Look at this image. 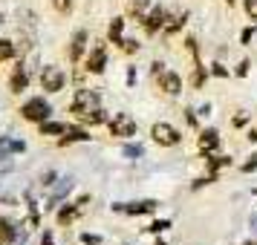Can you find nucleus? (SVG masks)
Wrapping results in <instances>:
<instances>
[{
	"label": "nucleus",
	"instance_id": "1",
	"mask_svg": "<svg viewBox=\"0 0 257 245\" xmlns=\"http://www.w3.org/2000/svg\"><path fill=\"white\" fill-rule=\"evenodd\" d=\"M70 113L78 121H84V124H101V121H107L104 110L98 107V95L93 90H78L70 104Z\"/></svg>",
	"mask_w": 257,
	"mask_h": 245
},
{
	"label": "nucleus",
	"instance_id": "2",
	"mask_svg": "<svg viewBox=\"0 0 257 245\" xmlns=\"http://www.w3.org/2000/svg\"><path fill=\"white\" fill-rule=\"evenodd\" d=\"M49 113H52V107L44 98H29V101L21 104V118L24 121H32V124H44L49 118Z\"/></svg>",
	"mask_w": 257,
	"mask_h": 245
},
{
	"label": "nucleus",
	"instance_id": "3",
	"mask_svg": "<svg viewBox=\"0 0 257 245\" xmlns=\"http://www.w3.org/2000/svg\"><path fill=\"white\" fill-rule=\"evenodd\" d=\"M64 84H67V72L61 70V67L49 64V67L41 70V90H44V93H61Z\"/></svg>",
	"mask_w": 257,
	"mask_h": 245
},
{
	"label": "nucleus",
	"instance_id": "4",
	"mask_svg": "<svg viewBox=\"0 0 257 245\" xmlns=\"http://www.w3.org/2000/svg\"><path fill=\"white\" fill-rule=\"evenodd\" d=\"M151 136H153V141L159 144V147H176L179 141H182V133L176 127H171L168 121H156L151 127Z\"/></svg>",
	"mask_w": 257,
	"mask_h": 245
},
{
	"label": "nucleus",
	"instance_id": "5",
	"mask_svg": "<svg viewBox=\"0 0 257 245\" xmlns=\"http://www.w3.org/2000/svg\"><path fill=\"white\" fill-rule=\"evenodd\" d=\"M107 127H110V136L130 139V136H136V118L127 116V113H116V116L107 121Z\"/></svg>",
	"mask_w": 257,
	"mask_h": 245
},
{
	"label": "nucleus",
	"instance_id": "6",
	"mask_svg": "<svg viewBox=\"0 0 257 245\" xmlns=\"http://www.w3.org/2000/svg\"><path fill=\"white\" fill-rule=\"evenodd\" d=\"M156 87H159L165 95H179L182 93V78H179L174 70H159L156 72Z\"/></svg>",
	"mask_w": 257,
	"mask_h": 245
},
{
	"label": "nucleus",
	"instance_id": "7",
	"mask_svg": "<svg viewBox=\"0 0 257 245\" xmlns=\"http://www.w3.org/2000/svg\"><path fill=\"white\" fill-rule=\"evenodd\" d=\"M107 67V47L104 44H98V47H93L90 52H87V58H84V70L93 72V75H101Z\"/></svg>",
	"mask_w": 257,
	"mask_h": 245
},
{
	"label": "nucleus",
	"instance_id": "8",
	"mask_svg": "<svg viewBox=\"0 0 257 245\" xmlns=\"http://www.w3.org/2000/svg\"><path fill=\"white\" fill-rule=\"evenodd\" d=\"M165 21H168V12H165L162 6H151L148 15L142 18V26H145V32H148V35H153V32L165 29Z\"/></svg>",
	"mask_w": 257,
	"mask_h": 245
},
{
	"label": "nucleus",
	"instance_id": "9",
	"mask_svg": "<svg viewBox=\"0 0 257 245\" xmlns=\"http://www.w3.org/2000/svg\"><path fill=\"white\" fill-rule=\"evenodd\" d=\"M84 52H87V32H84V29H78V32L72 35V41H70V52H67V55H70L72 64H78Z\"/></svg>",
	"mask_w": 257,
	"mask_h": 245
},
{
	"label": "nucleus",
	"instance_id": "10",
	"mask_svg": "<svg viewBox=\"0 0 257 245\" xmlns=\"http://www.w3.org/2000/svg\"><path fill=\"white\" fill-rule=\"evenodd\" d=\"M156 199H145V202H133V205H121V210L124 213H133V216H139V213H151V210H156Z\"/></svg>",
	"mask_w": 257,
	"mask_h": 245
},
{
	"label": "nucleus",
	"instance_id": "11",
	"mask_svg": "<svg viewBox=\"0 0 257 245\" xmlns=\"http://www.w3.org/2000/svg\"><path fill=\"white\" fill-rule=\"evenodd\" d=\"M26 84H29V75H26V70H24V67H15L12 78H9V90H12V93H24Z\"/></svg>",
	"mask_w": 257,
	"mask_h": 245
},
{
	"label": "nucleus",
	"instance_id": "12",
	"mask_svg": "<svg viewBox=\"0 0 257 245\" xmlns=\"http://www.w3.org/2000/svg\"><path fill=\"white\" fill-rule=\"evenodd\" d=\"M217 147H220L217 130H202L199 133V150H217Z\"/></svg>",
	"mask_w": 257,
	"mask_h": 245
},
{
	"label": "nucleus",
	"instance_id": "13",
	"mask_svg": "<svg viewBox=\"0 0 257 245\" xmlns=\"http://www.w3.org/2000/svg\"><path fill=\"white\" fill-rule=\"evenodd\" d=\"M185 26V12H174V15H168V21H165V35H174V32H179Z\"/></svg>",
	"mask_w": 257,
	"mask_h": 245
},
{
	"label": "nucleus",
	"instance_id": "14",
	"mask_svg": "<svg viewBox=\"0 0 257 245\" xmlns=\"http://www.w3.org/2000/svg\"><path fill=\"white\" fill-rule=\"evenodd\" d=\"M41 127V136H58V133H67V124L64 121H44V124H38Z\"/></svg>",
	"mask_w": 257,
	"mask_h": 245
},
{
	"label": "nucleus",
	"instance_id": "15",
	"mask_svg": "<svg viewBox=\"0 0 257 245\" xmlns=\"http://www.w3.org/2000/svg\"><path fill=\"white\" fill-rule=\"evenodd\" d=\"M121 29H124V21L121 18H113V24H110V29H107V38L113 41V44H121Z\"/></svg>",
	"mask_w": 257,
	"mask_h": 245
},
{
	"label": "nucleus",
	"instance_id": "16",
	"mask_svg": "<svg viewBox=\"0 0 257 245\" xmlns=\"http://www.w3.org/2000/svg\"><path fill=\"white\" fill-rule=\"evenodd\" d=\"M205 78H208V70L199 64V61H194V75H191V87H202L205 84Z\"/></svg>",
	"mask_w": 257,
	"mask_h": 245
},
{
	"label": "nucleus",
	"instance_id": "17",
	"mask_svg": "<svg viewBox=\"0 0 257 245\" xmlns=\"http://www.w3.org/2000/svg\"><path fill=\"white\" fill-rule=\"evenodd\" d=\"M15 242V228L6 219H0V245H9Z\"/></svg>",
	"mask_w": 257,
	"mask_h": 245
},
{
	"label": "nucleus",
	"instance_id": "18",
	"mask_svg": "<svg viewBox=\"0 0 257 245\" xmlns=\"http://www.w3.org/2000/svg\"><path fill=\"white\" fill-rule=\"evenodd\" d=\"M75 216H78V208H70V205H67V208L58 210V225H70Z\"/></svg>",
	"mask_w": 257,
	"mask_h": 245
},
{
	"label": "nucleus",
	"instance_id": "19",
	"mask_svg": "<svg viewBox=\"0 0 257 245\" xmlns=\"http://www.w3.org/2000/svg\"><path fill=\"white\" fill-rule=\"evenodd\" d=\"M15 58V44L12 41H0V64Z\"/></svg>",
	"mask_w": 257,
	"mask_h": 245
},
{
	"label": "nucleus",
	"instance_id": "20",
	"mask_svg": "<svg viewBox=\"0 0 257 245\" xmlns=\"http://www.w3.org/2000/svg\"><path fill=\"white\" fill-rule=\"evenodd\" d=\"M87 139H90V136H87L84 130H75V133H70L67 139H61L58 144H72V141H87Z\"/></svg>",
	"mask_w": 257,
	"mask_h": 245
},
{
	"label": "nucleus",
	"instance_id": "21",
	"mask_svg": "<svg viewBox=\"0 0 257 245\" xmlns=\"http://www.w3.org/2000/svg\"><path fill=\"white\" fill-rule=\"evenodd\" d=\"M52 6H55L58 15H70L72 12V0H52Z\"/></svg>",
	"mask_w": 257,
	"mask_h": 245
},
{
	"label": "nucleus",
	"instance_id": "22",
	"mask_svg": "<svg viewBox=\"0 0 257 245\" xmlns=\"http://www.w3.org/2000/svg\"><path fill=\"white\" fill-rule=\"evenodd\" d=\"M243 12L251 18V21H257V0H243Z\"/></svg>",
	"mask_w": 257,
	"mask_h": 245
},
{
	"label": "nucleus",
	"instance_id": "23",
	"mask_svg": "<svg viewBox=\"0 0 257 245\" xmlns=\"http://www.w3.org/2000/svg\"><path fill=\"white\" fill-rule=\"evenodd\" d=\"M118 47L124 49L127 55H130V52H139V44H136V41H124V38H121V44H118Z\"/></svg>",
	"mask_w": 257,
	"mask_h": 245
},
{
	"label": "nucleus",
	"instance_id": "24",
	"mask_svg": "<svg viewBox=\"0 0 257 245\" xmlns=\"http://www.w3.org/2000/svg\"><path fill=\"white\" fill-rule=\"evenodd\" d=\"M222 164H231V159H222V156H217V159H211L208 167L211 170H217V167H222Z\"/></svg>",
	"mask_w": 257,
	"mask_h": 245
},
{
	"label": "nucleus",
	"instance_id": "25",
	"mask_svg": "<svg viewBox=\"0 0 257 245\" xmlns=\"http://www.w3.org/2000/svg\"><path fill=\"white\" fill-rule=\"evenodd\" d=\"M124 156H142V147L139 144H136V147L130 144V147H124Z\"/></svg>",
	"mask_w": 257,
	"mask_h": 245
},
{
	"label": "nucleus",
	"instance_id": "26",
	"mask_svg": "<svg viewBox=\"0 0 257 245\" xmlns=\"http://www.w3.org/2000/svg\"><path fill=\"white\" fill-rule=\"evenodd\" d=\"M214 75H220V78H225V75H228V70H225L222 64H214Z\"/></svg>",
	"mask_w": 257,
	"mask_h": 245
},
{
	"label": "nucleus",
	"instance_id": "27",
	"mask_svg": "<svg viewBox=\"0 0 257 245\" xmlns=\"http://www.w3.org/2000/svg\"><path fill=\"white\" fill-rule=\"evenodd\" d=\"M81 242H84V245H98V236H90V233H84Z\"/></svg>",
	"mask_w": 257,
	"mask_h": 245
},
{
	"label": "nucleus",
	"instance_id": "28",
	"mask_svg": "<svg viewBox=\"0 0 257 245\" xmlns=\"http://www.w3.org/2000/svg\"><path fill=\"white\" fill-rule=\"evenodd\" d=\"M254 167H257V156H251V162H245V164H243V170L248 173V170H254Z\"/></svg>",
	"mask_w": 257,
	"mask_h": 245
},
{
	"label": "nucleus",
	"instance_id": "29",
	"mask_svg": "<svg viewBox=\"0 0 257 245\" xmlns=\"http://www.w3.org/2000/svg\"><path fill=\"white\" fill-rule=\"evenodd\" d=\"M6 150H12V147H9V141L0 139V159H3V153H6Z\"/></svg>",
	"mask_w": 257,
	"mask_h": 245
},
{
	"label": "nucleus",
	"instance_id": "30",
	"mask_svg": "<svg viewBox=\"0 0 257 245\" xmlns=\"http://www.w3.org/2000/svg\"><path fill=\"white\" fill-rule=\"evenodd\" d=\"M165 228H168V222H153L151 225V231H165Z\"/></svg>",
	"mask_w": 257,
	"mask_h": 245
},
{
	"label": "nucleus",
	"instance_id": "31",
	"mask_svg": "<svg viewBox=\"0 0 257 245\" xmlns=\"http://www.w3.org/2000/svg\"><path fill=\"white\" fill-rule=\"evenodd\" d=\"M41 245H55V242H52V233H44V239H41Z\"/></svg>",
	"mask_w": 257,
	"mask_h": 245
},
{
	"label": "nucleus",
	"instance_id": "32",
	"mask_svg": "<svg viewBox=\"0 0 257 245\" xmlns=\"http://www.w3.org/2000/svg\"><path fill=\"white\" fill-rule=\"evenodd\" d=\"M245 72H248V61H243V64H240V70H237V75H245Z\"/></svg>",
	"mask_w": 257,
	"mask_h": 245
},
{
	"label": "nucleus",
	"instance_id": "33",
	"mask_svg": "<svg viewBox=\"0 0 257 245\" xmlns=\"http://www.w3.org/2000/svg\"><path fill=\"white\" fill-rule=\"evenodd\" d=\"M225 3H234V0H225Z\"/></svg>",
	"mask_w": 257,
	"mask_h": 245
}]
</instances>
